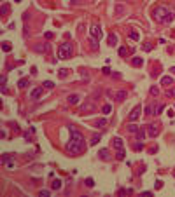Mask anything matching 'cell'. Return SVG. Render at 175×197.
I'll use <instances>...</instances> for the list:
<instances>
[{"label": "cell", "instance_id": "obj_15", "mask_svg": "<svg viewBox=\"0 0 175 197\" xmlns=\"http://www.w3.org/2000/svg\"><path fill=\"white\" fill-rule=\"evenodd\" d=\"M114 96H116V101H123V99H126V98H128V92L121 89V91H117L116 94H114Z\"/></svg>", "mask_w": 175, "mask_h": 197}, {"label": "cell", "instance_id": "obj_17", "mask_svg": "<svg viewBox=\"0 0 175 197\" xmlns=\"http://www.w3.org/2000/svg\"><path fill=\"white\" fill-rule=\"evenodd\" d=\"M145 134H147V129H144V127H140L138 131H137V138H138V141H142L144 138H145Z\"/></svg>", "mask_w": 175, "mask_h": 197}, {"label": "cell", "instance_id": "obj_6", "mask_svg": "<svg viewBox=\"0 0 175 197\" xmlns=\"http://www.w3.org/2000/svg\"><path fill=\"white\" fill-rule=\"evenodd\" d=\"M145 129H147V136H151V138H156V136L161 133V129H159V126H158V124L145 126Z\"/></svg>", "mask_w": 175, "mask_h": 197}, {"label": "cell", "instance_id": "obj_44", "mask_svg": "<svg viewBox=\"0 0 175 197\" xmlns=\"http://www.w3.org/2000/svg\"><path fill=\"white\" fill-rule=\"evenodd\" d=\"M152 49V45H149V44H145V45H144V51H151Z\"/></svg>", "mask_w": 175, "mask_h": 197}, {"label": "cell", "instance_id": "obj_33", "mask_svg": "<svg viewBox=\"0 0 175 197\" xmlns=\"http://www.w3.org/2000/svg\"><path fill=\"white\" fill-rule=\"evenodd\" d=\"M142 148H144V145H142V143H133V150H135V152H140V150H142Z\"/></svg>", "mask_w": 175, "mask_h": 197}, {"label": "cell", "instance_id": "obj_7", "mask_svg": "<svg viewBox=\"0 0 175 197\" xmlns=\"http://www.w3.org/2000/svg\"><path fill=\"white\" fill-rule=\"evenodd\" d=\"M95 112V103L93 101H86L81 105V113H93Z\"/></svg>", "mask_w": 175, "mask_h": 197}, {"label": "cell", "instance_id": "obj_14", "mask_svg": "<svg viewBox=\"0 0 175 197\" xmlns=\"http://www.w3.org/2000/svg\"><path fill=\"white\" fill-rule=\"evenodd\" d=\"M40 96H42V87H35L33 91H32V94H30L32 99H39Z\"/></svg>", "mask_w": 175, "mask_h": 197}, {"label": "cell", "instance_id": "obj_30", "mask_svg": "<svg viewBox=\"0 0 175 197\" xmlns=\"http://www.w3.org/2000/svg\"><path fill=\"white\" fill-rule=\"evenodd\" d=\"M130 38L131 40H140V33L138 32H130Z\"/></svg>", "mask_w": 175, "mask_h": 197}, {"label": "cell", "instance_id": "obj_29", "mask_svg": "<svg viewBox=\"0 0 175 197\" xmlns=\"http://www.w3.org/2000/svg\"><path fill=\"white\" fill-rule=\"evenodd\" d=\"M121 12H124V7H123L121 4H117V5H116V18H119Z\"/></svg>", "mask_w": 175, "mask_h": 197}, {"label": "cell", "instance_id": "obj_31", "mask_svg": "<svg viewBox=\"0 0 175 197\" xmlns=\"http://www.w3.org/2000/svg\"><path fill=\"white\" fill-rule=\"evenodd\" d=\"M7 91V77L5 75H2V92Z\"/></svg>", "mask_w": 175, "mask_h": 197}, {"label": "cell", "instance_id": "obj_4", "mask_svg": "<svg viewBox=\"0 0 175 197\" xmlns=\"http://www.w3.org/2000/svg\"><path fill=\"white\" fill-rule=\"evenodd\" d=\"M2 164H4L7 169H12V166H14V155L12 154H2Z\"/></svg>", "mask_w": 175, "mask_h": 197}, {"label": "cell", "instance_id": "obj_42", "mask_svg": "<svg viewBox=\"0 0 175 197\" xmlns=\"http://www.w3.org/2000/svg\"><path fill=\"white\" fill-rule=\"evenodd\" d=\"M53 37H54V33H53V32H46V38H53Z\"/></svg>", "mask_w": 175, "mask_h": 197}, {"label": "cell", "instance_id": "obj_43", "mask_svg": "<svg viewBox=\"0 0 175 197\" xmlns=\"http://www.w3.org/2000/svg\"><path fill=\"white\" fill-rule=\"evenodd\" d=\"M102 72H103L105 75H110V68H109V66H105V68H103Z\"/></svg>", "mask_w": 175, "mask_h": 197}, {"label": "cell", "instance_id": "obj_5", "mask_svg": "<svg viewBox=\"0 0 175 197\" xmlns=\"http://www.w3.org/2000/svg\"><path fill=\"white\" fill-rule=\"evenodd\" d=\"M89 33H91V38H93V40H96V42L102 38V30H100V26H98V25H91Z\"/></svg>", "mask_w": 175, "mask_h": 197}, {"label": "cell", "instance_id": "obj_27", "mask_svg": "<svg viewBox=\"0 0 175 197\" xmlns=\"http://www.w3.org/2000/svg\"><path fill=\"white\" fill-rule=\"evenodd\" d=\"M102 112H103L105 115H109V113L112 112V105H109V103H107V105H103V106H102Z\"/></svg>", "mask_w": 175, "mask_h": 197}, {"label": "cell", "instance_id": "obj_19", "mask_svg": "<svg viewBox=\"0 0 175 197\" xmlns=\"http://www.w3.org/2000/svg\"><path fill=\"white\" fill-rule=\"evenodd\" d=\"M145 115H156V106H154V105H147L145 106Z\"/></svg>", "mask_w": 175, "mask_h": 197}, {"label": "cell", "instance_id": "obj_40", "mask_svg": "<svg viewBox=\"0 0 175 197\" xmlns=\"http://www.w3.org/2000/svg\"><path fill=\"white\" fill-rule=\"evenodd\" d=\"M49 194H51L49 190H40V192H39V195H42V197H47Z\"/></svg>", "mask_w": 175, "mask_h": 197}, {"label": "cell", "instance_id": "obj_11", "mask_svg": "<svg viewBox=\"0 0 175 197\" xmlns=\"http://www.w3.org/2000/svg\"><path fill=\"white\" fill-rule=\"evenodd\" d=\"M107 44H109L110 47H116V45H117V35H116V33H109V37H107Z\"/></svg>", "mask_w": 175, "mask_h": 197}, {"label": "cell", "instance_id": "obj_23", "mask_svg": "<svg viewBox=\"0 0 175 197\" xmlns=\"http://www.w3.org/2000/svg\"><path fill=\"white\" fill-rule=\"evenodd\" d=\"M107 126V119H96L95 120V127H105Z\"/></svg>", "mask_w": 175, "mask_h": 197}, {"label": "cell", "instance_id": "obj_13", "mask_svg": "<svg viewBox=\"0 0 175 197\" xmlns=\"http://www.w3.org/2000/svg\"><path fill=\"white\" fill-rule=\"evenodd\" d=\"M112 147L116 148V150H121V148H123V140H121L119 136H116V138L112 140Z\"/></svg>", "mask_w": 175, "mask_h": 197}, {"label": "cell", "instance_id": "obj_10", "mask_svg": "<svg viewBox=\"0 0 175 197\" xmlns=\"http://www.w3.org/2000/svg\"><path fill=\"white\" fill-rule=\"evenodd\" d=\"M159 84L165 85V87H168V85H173V78L168 77V75H163V77L159 78Z\"/></svg>", "mask_w": 175, "mask_h": 197}, {"label": "cell", "instance_id": "obj_18", "mask_svg": "<svg viewBox=\"0 0 175 197\" xmlns=\"http://www.w3.org/2000/svg\"><path fill=\"white\" fill-rule=\"evenodd\" d=\"M100 140H102V134H95V136L89 140V145H91V147H95L96 143H100Z\"/></svg>", "mask_w": 175, "mask_h": 197}, {"label": "cell", "instance_id": "obj_1", "mask_svg": "<svg viewBox=\"0 0 175 197\" xmlns=\"http://www.w3.org/2000/svg\"><path fill=\"white\" fill-rule=\"evenodd\" d=\"M68 131H70V140H68V143H67V154L74 155V157L84 154V150H86L84 134L81 133L75 126H68Z\"/></svg>", "mask_w": 175, "mask_h": 197}, {"label": "cell", "instance_id": "obj_39", "mask_svg": "<svg viewBox=\"0 0 175 197\" xmlns=\"http://www.w3.org/2000/svg\"><path fill=\"white\" fill-rule=\"evenodd\" d=\"M165 94H166L168 98H173V96H175V89H170V91H166Z\"/></svg>", "mask_w": 175, "mask_h": 197}, {"label": "cell", "instance_id": "obj_45", "mask_svg": "<svg viewBox=\"0 0 175 197\" xmlns=\"http://www.w3.org/2000/svg\"><path fill=\"white\" fill-rule=\"evenodd\" d=\"M172 72H173V73H175V68H172Z\"/></svg>", "mask_w": 175, "mask_h": 197}, {"label": "cell", "instance_id": "obj_21", "mask_svg": "<svg viewBox=\"0 0 175 197\" xmlns=\"http://www.w3.org/2000/svg\"><path fill=\"white\" fill-rule=\"evenodd\" d=\"M131 65H133V66H142V65H144V59H142V58H138V56H135L131 59Z\"/></svg>", "mask_w": 175, "mask_h": 197}, {"label": "cell", "instance_id": "obj_8", "mask_svg": "<svg viewBox=\"0 0 175 197\" xmlns=\"http://www.w3.org/2000/svg\"><path fill=\"white\" fill-rule=\"evenodd\" d=\"M140 113H142V106H140V105H137V106H135V108L131 110V112H130V115H128V119L131 120V122H135V120H137V119L140 117Z\"/></svg>", "mask_w": 175, "mask_h": 197}, {"label": "cell", "instance_id": "obj_9", "mask_svg": "<svg viewBox=\"0 0 175 197\" xmlns=\"http://www.w3.org/2000/svg\"><path fill=\"white\" fill-rule=\"evenodd\" d=\"M49 47H51V45H49L47 42H44V44H37V45L33 47V51L35 52H47Z\"/></svg>", "mask_w": 175, "mask_h": 197}, {"label": "cell", "instance_id": "obj_38", "mask_svg": "<svg viewBox=\"0 0 175 197\" xmlns=\"http://www.w3.org/2000/svg\"><path fill=\"white\" fill-rule=\"evenodd\" d=\"M163 110H165V106H163V105H158V106H156V115H159Z\"/></svg>", "mask_w": 175, "mask_h": 197}, {"label": "cell", "instance_id": "obj_16", "mask_svg": "<svg viewBox=\"0 0 175 197\" xmlns=\"http://www.w3.org/2000/svg\"><path fill=\"white\" fill-rule=\"evenodd\" d=\"M67 99H68V105H77L79 99H81V96H79V94H70Z\"/></svg>", "mask_w": 175, "mask_h": 197}, {"label": "cell", "instance_id": "obj_22", "mask_svg": "<svg viewBox=\"0 0 175 197\" xmlns=\"http://www.w3.org/2000/svg\"><path fill=\"white\" fill-rule=\"evenodd\" d=\"M51 189H53V190H60V189H61V180H53Z\"/></svg>", "mask_w": 175, "mask_h": 197}, {"label": "cell", "instance_id": "obj_36", "mask_svg": "<svg viewBox=\"0 0 175 197\" xmlns=\"http://www.w3.org/2000/svg\"><path fill=\"white\" fill-rule=\"evenodd\" d=\"M9 11H11V7H9L7 4H4V5H2V16H5L7 12H9Z\"/></svg>", "mask_w": 175, "mask_h": 197}, {"label": "cell", "instance_id": "obj_3", "mask_svg": "<svg viewBox=\"0 0 175 197\" xmlns=\"http://www.w3.org/2000/svg\"><path fill=\"white\" fill-rule=\"evenodd\" d=\"M72 56H74V47H72V44L63 42L61 45H60V49H58V58H60V59H70Z\"/></svg>", "mask_w": 175, "mask_h": 197}, {"label": "cell", "instance_id": "obj_46", "mask_svg": "<svg viewBox=\"0 0 175 197\" xmlns=\"http://www.w3.org/2000/svg\"><path fill=\"white\" fill-rule=\"evenodd\" d=\"M173 176H175V171H173Z\"/></svg>", "mask_w": 175, "mask_h": 197}, {"label": "cell", "instance_id": "obj_20", "mask_svg": "<svg viewBox=\"0 0 175 197\" xmlns=\"http://www.w3.org/2000/svg\"><path fill=\"white\" fill-rule=\"evenodd\" d=\"M117 52H119V56H121V58H126L128 54H130V49L123 45V47H119V51H117Z\"/></svg>", "mask_w": 175, "mask_h": 197}, {"label": "cell", "instance_id": "obj_35", "mask_svg": "<svg viewBox=\"0 0 175 197\" xmlns=\"http://www.w3.org/2000/svg\"><path fill=\"white\" fill-rule=\"evenodd\" d=\"M44 87H46V89H53V87H54V84H53V82H51V80H46V82H44Z\"/></svg>", "mask_w": 175, "mask_h": 197}, {"label": "cell", "instance_id": "obj_41", "mask_svg": "<svg viewBox=\"0 0 175 197\" xmlns=\"http://www.w3.org/2000/svg\"><path fill=\"white\" fill-rule=\"evenodd\" d=\"M86 185H88V187H93V185H95L93 178H88V180H86Z\"/></svg>", "mask_w": 175, "mask_h": 197}, {"label": "cell", "instance_id": "obj_32", "mask_svg": "<svg viewBox=\"0 0 175 197\" xmlns=\"http://www.w3.org/2000/svg\"><path fill=\"white\" fill-rule=\"evenodd\" d=\"M138 129H140V127L137 126V124H130V126H128V131H130V133H137Z\"/></svg>", "mask_w": 175, "mask_h": 197}, {"label": "cell", "instance_id": "obj_12", "mask_svg": "<svg viewBox=\"0 0 175 197\" xmlns=\"http://www.w3.org/2000/svg\"><path fill=\"white\" fill-rule=\"evenodd\" d=\"M98 157H100L102 161H109V159H110V154H109V150H107V148H102V150L98 152Z\"/></svg>", "mask_w": 175, "mask_h": 197}, {"label": "cell", "instance_id": "obj_34", "mask_svg": "<svg viewBox=\"0 0 175 197\" xmlns=\"http://www.w3.org/2000/svg\"><path fill=\"white\" fill-rule=\"evenodd\" d=\"M58 75H60V78H65V77H67V75H68V70H67V68H61Z\"/></svg>", "mask_w": 175, "mask_h": 197}, {"label": "cell", "instance_id": "obj_37", "mask_svg": "<svg viewBox=\"0 0 175 197\" xmlns=\"http://www.w3.org/2000/svg\"><path fill=\"white\" fill-rule=\"evenodd\" d=\"M151 94H152V96H158V94H159V89H158L156 85H152V87H151Z\"/></svg>", "mask_w": 175, "mask_h": 197}, {"label": "cell", "instance_id": "obj_28", "mask_svg": "<svg viewBox=\"0 0 175 197\" xmlns=\"http://www.w3.org/2000/svg\"><path fill=\"white\" fill-rule=\"evenodd\" d=\"M11 49H12V45L9 42H2V51H4V52H9Z\"/></svg>", "mask_w": 175, "mask_h": 197}, {"label": "cell", "instance_id": "obj_26", "mask_svg": "<svg viewBox=\"0 0 175 197\" xmlns=\"http://www.w3.org/2000/svg\"><path fill=\"white\" fill-rule=\"evenodd\" d=\"M32 133H35V129H33V127H32V129H30L28 133H25V141H26V143H30V141H32Z\"/></svg>", "mask_w": 175, "mask_h": 197}, {"label": "cell", "instance_id": "obj_2", "mask_svg": "<svg viewBox=\"0 0 175 197\" xmlns=\"http://www.w3.org/2000/svg\"><path fill=\"white\" fill-rule=\"evenodd\" d=\"M173 18H175V11L166 7V5H158V7H154V11H152V19L156 23H161V25L172 23Z\"/></svg>", "mask_w": 175, "mask_h": 197}, {"label": "cell", "instance_id": "obj_25", "mask_svg": "<svg viewBox=\"0 0 175 197\" xmlns=\"http://www.w3.org/2000/svg\"><path fill=\"white\" fill-rule=\"evenodd\" d=\"M124 155H126L124 148H121V150H117V152H116V159H117V161H123V159H124Z\"/></svg>", "mask_w": 175, "mask_h": 197}, {"label": "cell", "instance_id": "obj_24", "mask_svg": "<svg viewBox=\"0 0 175 197\" xmlns=\"http://www.w3.org/2000/svg\"><path fill=\"white\" fill-rule=\"evenodd\" d=\"M28 84H30L28 78H21L19 82H18V87H19V89H25V87H28Z\"/></svg>", "mask_w": 175, "mask_h": 197}]
</instances>
